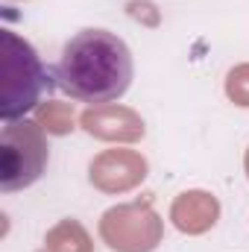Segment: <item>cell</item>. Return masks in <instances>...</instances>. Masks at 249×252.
<instances>
[{
	"mask_svg": "<svg viewBox=\"0 0 249 252\" xmlns=\"http://www.w3.org/2000/svg\"><path fill=\"white\" fill-rule=\"evenodd\" d=\"M56 88L76 103L103 106L118 103L135 79L132 50L118 32L103 27H85L67 38L53 67Z\"/></svg>",
	"mask_w": 249,
	"mask_h": 252,
	"instance_id": "6da1fadb",
	"label": "cell"
},
{
	"mask_svg": "<svg viewBox=\"0 0 249 252\" xmlns=\"http://www.w3.org/2000/svg\"><path fill=\"white\" fill-rule=\"evenodd\" d=\"M3 88H0V118L3 124L21 121L44 103V94L56 85L53 73L44 67L38 50L18 35L3 30Z\"/></svg>",
	"mask_w": 249,
	"mask_h": 252,
	"instance_id": "7a4b0ae2",
	"label": "cell"
},
{
	"mask_svg": "<svg viewBox=\"0 0 249 252\" xmlns=\"http://www.w3.org/2000/svg\"><path fill=\"white\" fill-rule=\"evenodd\" d=\"M47 132L32 118L9 121L0 129V190L18 193L32 188L47 164H50V144Z\"/></svg>",
	"mask_w": 249,
	"mask_h": 252,
	"instance_id": "3957f363",
	"label": "cell"
},
{
	"mask_svg": "<svg viewBox=\"0 0 249 252\" xmlns=\"http://www.w3.org/2000/svg\"><path fill=\"white\" fill-rule=\"evenodd\" d=\"M100 244L109 252H156L164 244V217L150 202H118L97 220Z\"/></svg>",
	"mask_w": 249,
	"mask_h": 252,
	"instance_id": "277c9868",
	"label": "cell"
},
{
	"mask_svg": "<svg viewBox=\"0 0 249 252\" xmlns=\"http://www.w3.org/2000/svg\"><path fill=\"white\" fill-rule=\"evenodd\" d=\"M150 176V161L141 150L109 147L88 161V185L106 196H124L141 188Z\"/></svg>",
	"mask_w": 249,
	"mask_h": 252,
	"instance_id": "5b68a950",
	"label": "cell"
},
{
	"mask_svg": "<svg viewBox=\"0 0 249 252\" xmlns=\"http://www.w3.org/2000/svg\"><path fill=\"white\" fill-rule=\"evenodd\" d=\"M79 129L112 147H135L147 135V121L138 109L124 103H103V106H85L79 112Z\"/></svg>",
	"mask_w": 249,
	"mask_h": 252,
	"instance_id": "8992f818",
	"label": "cell"
},
{
	"mask_svg": "<svg viewBox=\"0 0 249 252\" xmlns=\"http://www.w3.org/2000/svg\"><path fill=\"white\" fill-rule=\"evenodd\" d=\"M220 214H223L220 199L205 188L179 190V193L170 199V208H167L170 226H173L179 235H187V238H202V235H208V232L220 223Z\"/></svg>",
	"mask_w": 249,
	"mask_h": 252,
	"instance_id": "52a82bcc",
	"label": "cell"
},
{
	"mask_svg": "<svg viewBox=\"0 0 249 252\" xmlns=\"http://www.w3.org/2000/svg\"><path fill=\"white\" fill-rule=\"evenodd\" d=\"M44 247L50 252H94V238L76 217H62L44 232Z\"/></svg>",
	"mask_w": 249,
	"mask_h": 252,
	"instance_id": "ba28073f",
	"label": "cell"
},
{
	"mask_svg": "<svg viewBox=\"0 0 249 252\" xmlns=\"http://www.w3.org/2000/svg\"><path fill=\"white\" fill-rule=\"evenodd\" d=\"M32 121L50 138H67L73 129H79V115H76L73 103H64V100H44L32 112Z\"/></svg>",
	"mask_w": 249,
	"mask_h": 252,
	"instance_id": "9c48e42d",
	"label": "cell"
},
{
	"mask_svg": "<svg viewBox=\"0 0 249 252\" xmlns=\"http://www.w3.org/2000/svg\"><path fill=\"white\" fill-rule=\"evenodd\" d=\"M223 94L232 106L249 109V62H238L235 67H229L223 79Z\"/></svg>",
	"mask_w": 249,
	"mask_h": 252,
	"instance_id": "30bf717a",
	"label": "cell"
},
{
	"mask_svg": "<svg viewBox=\"0 0 249 252\" xmlns=\"http://www.w3.org/2000/svg\"><path fill=\"white\" fill-rule=\"evenodd\" d=\"M124 9L135 24H141L147 30H158L161 27V9H158L156 0H126Z\"/></svg>",
	"mask_w": 249,
	"mask_h": 252,
	"instance_id": "8fae6325",
	"label": "cell"
},
{
	"mask_svg": "<svg viewBox=\"0 0 249 252\" xmlns=\"http://www.w3.org/2000/svg\"><path fill=\"white\" fill-rule=\"evenodd\" d=\"M244 173H247V179H249V147L244 150Z\"/></svg>",
	"mask_w": 249,
	"mask_h": 252,
	"instance_id": "7c38bea8",
	"label": "cell"
},
{
	"mask_svg": "<svg viewBox=\"0 0 249 252\" xmlns=\"http://www.w3.org/2000/svg\"><path fill=\"white\" fill-rule=\"evenodd\" d=\"M6 3H27V0H6Z\"/></svg>",
	"mask_w": 249,
	"mask_h": 252,
	"instance_id": "4fadbf2b",
	"label": "cell"
},
{
	"mask_svg": "<svg viewBox=\"0 0 249 252\" xmlns=\"http://www.w3.org/2000/svg\"><path fill=\"white\" fill-rule=\"evenodd\" d=\"M35 252H50V250H47V247H41V250H35Z\"/></svg>",
	"mask_w": 249,
	"mask_h": 252,
	"instance_id": "5bb4252c",
	"label": "cell"
}]
</instances>
